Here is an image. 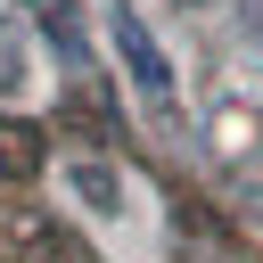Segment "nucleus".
<instances>
[{"label":"nucleus","instance_id":"f257e3e1","mask_svg":"<svg viewBox=\"0 0 263 263\" xmlns=\"http://www.w3.org/2000/svg\"><path fill=\"white\" fill-rule=\"evenodd\" d=\"M107 33H115V58H123V74H132V90L148 99V107H173V58L156 49V33L123 8V0H107Z\"/></svg>","mask_w":263,"mask_h":263},{"label":"nucleus","instance_id":"f03ea898","mask_svg":"<svg viewBox=\"0 0 263 263\" xmlns=\"http://www.w3.org/2000/svg\"><path fill=\"white\" fill-rule=\"evenodd\" d=\"M66 189H74L90 214H123V173L99 164V156H74V164H66Z\"/></svg>","mask_w":263,"mask_h":263},{"label":"nucleus","instance_id":"7ed1b4c3","mask_svg":"<svg viewBox=\"0 0 263 263\" xmlns=\"http://www.w3.org/2000/svg\"><path fill=\"white\" fill-rule=\"evenodd\" d=\"M33 16H41V33L58 41V58H66V66H90V49H82V16H74V0H33Z\"/></svg>","mask_w":263,"mask_h":263}]
</instances>
